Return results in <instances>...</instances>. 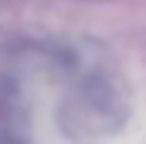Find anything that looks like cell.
Listing matches in <instances>:
<instances>
[{
    "instance_id": "1",
    "label": "cell",
    "mask_w": 146,
    "mask_h": 144,
    "mask_svg": "<svg viewBox=\"0 0 146 144\" xmlns=\"http://www.w3.org/2000/svg\"><path fill=\"white\" fill-rule=\"evenodd\" d=\"M58 127L74 144H98L120 135L132 118V89L110 70L84 72L58 106Z\"/></svg>"
},
{
    "instance_id": "2",
    "label": "cell",
    "mask_w": 146,
    "mask_h": 144,
    "mask_svg": "<svg viewBox=\"0 0 146 144\" xmlns=\"http://www.w3.org/2000/svg\"><path fill=\"white\" fill-rule=\"evenodd\" d=\"M12 137H29V111L22 99L19 79L0 70V139Z\"/></svg>"
},
{
    "instance_id": "3",
    "label": "cell",
    "mask_w": 146,
    "mask_h": 144,
    "mask_svg": "<svg viewBox=\"0 0 146 144\" xmlns=\"http://www.w3.org/2000/svg\"><path fill=\"white\" fill-rule=\"evenodd\" d=\"M0 144H34L31 135L29 137H12V139H0Z\"/></svg>"
}]
</instances>
